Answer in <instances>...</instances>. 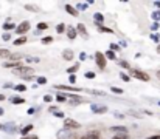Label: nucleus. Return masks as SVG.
Segmentation results:
<instances>
[{
  "mask_svg": "<svg viewBox=\"0 0 160 139\" xmlns=\"http://www.w3.org/2000/svg\"><path fill=\"white\" fill-rule=\"evenodd\" d=\"M12 28H14L16 30V23H3V30H12Z\"/></svg>",
  "mask_w": 160,
  "mask_h": 139,
  "instance_id": "obj_24",
  "label": "nucleus"
},
{
  "mask_svg": "<svg viewBox=\"0 0 160 139\" xmlns=\"http://www.w3.org/2000/svg\"><path fill=\"white\" fill-rule=\"evenodd\" d=\"M148 139H160V134H154V136H151V137H148Z\"/></svg>",
  "mask_w": 160,
  "mask_h": 139,
  "instance_id": "obj_45",
  "label": "nucleus"
},
{
  "mask_svg": "<svg viewBox=\"0 0 160 139\" xmlns=\"http://www.w3.org/2000/svg\"><path fill=\"white\" fill-rule=\"evenodd\" d=\"M98 30H100L101 33H114V31L111 30V28H106V26H103V25H101V26H98Z\"/></svg>",
  "mask_w": 160,
  "mask_h": 139,
  "instance_id": "obj_28",
  "label": "nucleus"
},
{
  "mask_svg": "<svg viewBox=\"0 0 160 139\" xmlns=\"http://www.w3.org/2000/svg\"><path fill=\"white\" fill-rule=\"evenodd\" d=\"M78 70H79V63H75L73 66H70V68L67 70V73H70V76H73V74L78 71Z\"/></svg>",
  "mask_w": 160,
  "mask_h": 139,
  "instance_id": "obj_17",
  "label": "nucleus"
},
{
  "mask_svg": "<svg viewBox=\"0 0 160 139\" xmlns=\"http://www.w3.org/2000/svg\"><path fill=\"white\" fill-rule=\"evenodd\" d=\"M81 139H100V136H98V133H87V134H84Z\"/></svg>",
  "mask_w": 160,
  "mask_h": 139,
  "instance_id": "obj_15",
  "label": "nucleus"
},
{
  "mask_svg": "<svg viewBox=\"0 0 160 139\" xmlns=\"http://www.w3.org/2000/svg\"><path fill=\"white\" fill-rule=\"evenodd\" d=\"M157 77L160 79V70H158V71H157Z\"/></svg>",
  "mask_w": 160,
  "mask_h": 139,
  "instance_id": "obj_50",
  "label": "nucleus"
},
{
  "mask_svg": "<svg viewBox=\"0 0 160 139\" xmlns=\"http://www.w3.org/2000/svg\"><path fill=\"white\" fill-rule=\"evenodd\" d=\"M67 97H69L67 94H62V93H59V94L56 96V101H58V102H65V101H67Z\"/></svg>",
  "mask_w": 160,
  "mask_h": 139,
  "instance_id": "obj_20",
  "label": "nucleus"
},
{
  "mask_svg": "<svg viewBox=\"0 0 160 139\" xmlns=\"http://www.w3.org/2000/svg\"><path fill=\"white\" fill-rule=\"evenodd\" d=\"M69 99H70V104H73V105H76V104H83V102H84L81 97L76 96V94H70V96H69Z\"/></svg>",
  "mask_w": 160,
  "mask_h": 139,
  "instance_id": "obj_11",
  "label": "nucleus"
},
{
  "mask_svg": "<svg viewBox=\"0 0 160 139\" xmlns=\"http://www.w3.org/2000/svg\"><path fill=\"white\" fill-rule=\"evenodd\" d=\"M86 6H87V5H86V3H81V5H79V6H78V8H79V9H86Z\"/></svg>",
  "mask_w": 160,
  "mask_h": 139,
  "instance_id": "obj_46",
  "label": "nucleus"
},
{
  "mask_svg": "<svg viewBox=\"0 0 160 139\" xmlns=\"http://www.w3.org/2000/svg\"><path fill=\"white\" fill-rule=\"evenodd\" d=\"M69 80H70V83H76V76L73 74V76H70L69 77Z\"/></svg>",
  "mask_w": 160,
  "mask_h": 139,
  "instance_id": "obj_42",
  "label": "nucleus"
},
{
  "mask_svg": "<svg viewBox=\"0 0 160 139\" xmlns=\"http://www.w3.org/2000/svg\"><path fill=\"white\" fill-rule=\"evenodd\" d=\"M65 11H67L69 14H70V16H73V17H78V9H75L72 5H65Z\"/></svg>",
  "mask_w": 160,
  "mask_h": 139,
  "instance_id": "obj_12",
  "label": "nucleus"
},
{
  "mask_svg": "<svg viewBox=\"0 0 160 139\" xmlns=\"http://www.w3.org/2000/svg\"><path fill=\"white\" fill-rule=\"evenodd\" d=\"M37 83L39 85H44V83H47V79L45 77H37Z\"/></svg>",
  "mask_w": 160,
  "mask_h": 139,
  "instance_id": "obj_35",
  "label": "nucleus"
},
{
  "mask_svg": "<svg viewBox=\"0 0 160 139\" xmlns=\"http://www.w3.org/2000/svg\"><path fill=\"white\" fill-rule=\"evenodd\" d=\"M31 130H33V125L30 124V125H26L25 128H22V131H20V133H22V136H23V137H26V136H28V133H30Z\"/></svg>",
  "mask_w": 160,
  "mask_h": 139,
  "instance_id": "obj_14",
  "label": "nucleus"
},
{
  "mask_svg": "<svg viewBox=\"0 0 160 139\" xmlns=\"http://www.w3.org/2000/svg\"><path fill=\"white\" fill-rule=\"evenodd\" d=\"M26 113H28V115H33V113H34V108H28V111H26Z\"/></svg>",
  "mask_w": 160,
  "mask_h": 139,
  "instance_id": "obj_47",
  "label": "nucleus"
},
{
  "mask_svg": "<svg viewBox=\"0 0 160 139\" xmlns=\"http://www.w3.org/2000/svg\"><path fill=\"white\" fill-rule=\"evenodd\" d=\"M158 30V23H152V31H157Z\"/></svg>",
  "mask_w": 160,
  "mask_h": 139,
  "instance_id": "obj_44",
  "label": "nucleus"
},
{
  "mask_svg": "<svg viewBox=\"0 0 160 139\" xmlns=\"http://www.w3.org/2000/svg\"><path fill=\"white\" fill-rule=\"evenodd\" d=\"M64 127L65 128H79L81 125H79V122H76L73 119H64Z\"/></svg>",
  "mask_w": 160,
  "mask_h": 139,
  "instance_id": "obj_6",
  "label": "nucleus"
},
{
  "mask_svg": "<svg viewBox=\"0 0 160 139\" xmlns=\"http://www.w3.org/2000/svg\"><path fill=\"white\" fill-rule=\"evenodd\" d=\"M154 5H155L157 8H160V2H154Z\"/></svg>",
  "mask_w": 160,
  "mask_h": 139,
  "instance_id": "obj_49",
  "label": "nucleus"
},
{
  "mask_svg": "<svg viewBox=\"0 0 160 139\" xmlns=\"http://www.w3.org/2000/svg\"><path fill=\"white\" fill-rule=\"evenodd\" d=\"M90 108H92L93 113H97V115H103V113H106V111H107V107H104V105H97V104H92Z\"/></svg>",
  "mask_w": 160,
  "mask_h": 139,
  "instance_id": "obj_5",
  "label": "nucleus"
},
{
  "mask_svg": "<svg viewBox=\"0 0 160 139\" xmlns=\"http://www.w3.org/2000/svg\"><path fill=\"white\" fill-rule=\"evenodd\" d=\"M56 31H58L59 34H62V33L65 31V25H64V23H59V25L56 26Z\"/></svg>",
  "mask_w": 160,
  "mask_h": 139,
  "instance_id": "obj_25",
  "label": "nucleus"
},
{
  "mask_svg": "<svg viewBox=\"0 0 160 139\" xmlns=\"http://www.w3.org/2000/svg\"><path fill=\"white\" fill-rule=\"evenodd\" d=\"M151 39H152L154 42H158V40H160V37H158V34H157V33H154V34L151 36Z\"/></svg>",
  "mask_w": 160,
  "mask_h": 139,
  "instance_id": "obj_40",
  "label": "nucleus"
},
{
  "mask_svg": "<svg viewBox=\"0 0 160 139\" xmlns=\"http://www.w3.org/2000/svg\"><path fill=\"white\" fill-rule=\"evenodd\" d=\"M84 76H86L87 79H93V77H95V73H93V71H87Z\"/></svg>",
  "mask_w": 160,
  "mask_h": 139,
  "instance_id": "obj_36",
  "label": "nucleus"
},
{
  "mask_svg": "<svg viewBox=\"0 0 160 139\" xmlns=\"http://www.w3.org/2000/svg\"><path fill=\"white\" fill-rule=\"evenodd\" d=\"M87 93H90V94H95V96H106V93L104 91H98V90H87Z\"/></svg>",
  "mask_w": 160,
  "mask_h": 139,
  "instance_id": "obj_21",
  "label": "nucleus"
},
{
  "mask_svg": "<svg viewBox=\"0 0 160 139\" xmlns=\"http://www.w3.org/2000/svg\"><path fill=\"white\" fill-rule=\"evenodd\" d=\"M26 40H28V37H26V36H22V37H19V39L14 40V45H16V47H17V45H23Z\"/></svg>",
  "mask_w": 160,
  "mask_h": 139,
  "instance_id": "obj_16",
  "label": "nucleus"
},
{
  "mask_svg": "<svg viewBox=\"0 0 160 139\" xmlns=\"http://www.w3.org/2000/svg\"><path fill=\"white\" fill-rule=\"evenodd\" d=\"M62 57H64L65 60H73V51H72V50H65V51L62 53Z\"/></svg>",
  "mask_w": 160,
  "mask_h": 139,
  "instance_id": "obj_13",
  "label": "nucleus"
},
{
  "mask_svg": "<svg viewBox=\"0 0 160 139\" xmlns=\"http://www.w3.org/2000/svg\"><path fill=\"white\" fill-rule=\"evenodd\" d=\"M30 31V22H22V23H19L17 25V28H16V33L19 34V36H22V34H25V33H28Z\"/></svg>",
  "mask_w": 160,
  "mask_h": 139,
  "instance_id": "obj_3",
  "label": "nucleus"
},
{
  "mask_svg": "<svg viewBox=\"0 0 160 139\" xmlns=\"http://www.w3.org/2000/svg\"><path fill=\"white\" fill-rule=\"evenodd\" d=\"M76 31L79 33V36H81L83 39H89V33H87L86 26H84L83 23H78V26H76Z\"/></svg>",
  "mask_w": 160,
  "mask_h": 139,
  "instance_id": "obj_7",
  "label": "nucleus"
},
{
  "mask_svg": "<svg viewBox=\"0 0 160 139\" xmlns=\"http://www.w3.org/2000/svg\"><path fill=\"white\" fill-rule=\"evenodd\" d=\"M112 139H129V134L126 133V134H115Z\"/></svg>",
  "mask_w": 160,
  "mask_h": 139,
  "instance_id": "obj_29",
  "label": "nucleus"
},
{
  "mask_svg": "<svg viewBox=\"0 0 160 139\" xmlns=\"http://www.w3.org/2000/svg\"><path fill=\"white\" fill-rule=\"evenodd\" d=\"M157 53H158V54H160V45H158V48H157Z\"/></svg>",
  "mask_w": 160,
  "mask_h": 139,
  "instance_id": "obj_52",
  "label": "nucleus"
},
{
  "mask_svg": "<svg viewBox=\"0 0 160 139\" xmlns=\"http://www.w3.org/2000/svg\"><path fill=\"white\" fill-rule=\"evenodd\" d=\"M6 99V96L5 94H0V101H5Z\"/></svg>",
  "mask_w": 160,
  "mask_h": 139,
  "instance_id": "obj_48",
  "label": "nucleus"
},
{
  "mask_svg": "<svg viewBox=\"0 0 160 139\" xmlns=\"http://www.w3.org/2000/svg\"><path fill=\"white\" fill-rule=\"evenodd\" d=\"M47 28H48V25H47V23H39V25H37V30H39V31L47 30Z\"/></svg>",
  "mask_w": 160,
  "mask_h": 139,
  "instance_id": "obj_30",
  "label": "nucleus"
},
{
  "mask_svg": "<svg viewBox=\"0 0 160 139\" xmlns=\"http://www.w3.org/2000/svg\"><path fill=\"white\" fill-rule=\"evenodd\" d=\"M11 102H12V104H23V102H25V99H23V97L16 96V97H12V99H11Z\"/></svg>",
  "mask_w": 160,
  "mask_h": 139,
  "instance_id": "obj_22",
  "label": "nucleus"
},
{
  "mask_svg": "<svg viewBox=\"0 0 160 139\" xmlns=\"http://www.w3.org/2000/svg\"><path fill=\"white\" fill-rule=\"evenodd\" d=\"M2 115H3V110H2V108H0V116H2Z\"/></svg>",
  "mask_w": 160,
  "mask_h": 139,
  "instance_id": "obj_51",
  "label": "nucleus"
},
{
  "mask_svg": "<svg viewBox=\"0 0 160 139\" xmlns=\"http://www.w3.org/2000/svg\"><path fill=\"white\" fill-rule=\"evenodd\" d=\"M37 62H41L39 57H26V63H37Z\"/></svg>",
  "mask_w": 160,
  "mask_h": 139,
  "instance_id": "obj_23",
  "label": "nucleus"
},
{
  "mask_svg": "<svg viewBox=\"0 0 160 139\" xmlns=\"http://www.w3.org/2000/svg\"><path fill=\"white\" fill-rule=\"evenodd\" d=\"M95 60H97V65L101 68V70H104L106 68V63H107V62H106V56L103 54V53H95Z\"/></svg>",
  "mask_w": 160,
  "mask_h": 139,
  "instance_id": "obj_4",
  "label": "nucleus"
},
{
  "mask_svg": "<svg viewBox=\"0 0 160 139\" xmlns=\"http://www.w3.org/2000/svg\"><path fill=\"white\" fill-rule=\"evenodd\" d=\"M55 116H58V118H64V113H62V111H59V110H56V111H55Z\"/></svg>",
  "mask_w": 160,
  "mask_h": 139,
  "instance_id": "obj_41",
  "label": "nucleus"
},
{
  "mask_svg": "<svg viewBox=\"0 0 160 139\" xmlns=\"http://www.w3.org/2000/svg\"><path fill=\"white\" fill-rule=\"evenodd\" d=\"M55 88L58 90H65V91H81L79 87H65V85H55Z\"/></svg>",
  "mask_w": 160,
  "mask_h": 139,
  "instance_id": "obj_10",
  "label": "nucleus"
},
{
  "mask_svg": "<svg viewBox=\"0 0 160 139\" xmlns=\"http://www.w3.org/2000/svg\"><path fill=\"white\" fill-rule=\"evenodd\" d=\"M104 56H106V59H111V60H118V59H117V56H115V53H114V51H111V50H109L107 53H106Z\"/></svg>",
  "mask_w": 160,
  "mask_h": 139,
  "instance_id": "obj_18",
  "label": "nucleus"
},
{
  "mask_svg": "<svg viewBox=\"0 0 160 139\" xmlns=\"http://www.w3.org/2000/svg\"><path fill=\"white\" fill-rule=\"evenodd\" d=\"M22 139H28V137H22Z\"/></svg>",
  "mask_w": 160,
  "mask_h": 139,
  "instance_id": "obj_53",
  "label": "nucleus"
},
{
  "mask_svg": "<svg viewBox=\"0 0 160 139\" xmlns=\"http://www.w3.org/2000/svg\"><path fill=\"white\" fill-rule=\"evenodd\" d=\"M131 74H132V77H135L138 80H143V82L149 80V76L146 74L145 71H140V70H131Z\"/></svg>",
  "mask_w": 160,
  "mask_h": 139,
  "instance_id": "obj_2",
  "label": "nucleus"
},
{
  "mask_svg": "<svg viewBox=\"0 0 160 139\" xmlns=\"http://www.w3.org/2000/svg\"><path fill=\"white\" fill-rule=\"evenodd\" d=\"M25 9H30V11H33V12H37V11H39V8L34 6V5H25Z\"/></svg>",
  "mask_w": 160,
  "mask_h": 139,
  "instance_id": "obj_27",
  "label": "nucleus"
},
{
  "mask_svg": "<svg viewBox=\"0 0 160 139\" xmlns=\"http://www.w3.org/2000/svg\"><path fill=\"white\" fill-rule=\"evenodd\" d=\"M152 19H154V20L160 19V11H155V12H152Z\"/></svg>",
  "mask_w": 160,
  "mask_h": 139,
  "instance_id": "obj_38",
  "label": "nucleus"
},
{
  "mask_svg": "<svg viewBox=\"0 0 160 139\" xmlns=\"http://www.w3.org/2000/svg\"><path fill=\"white\" fill-rule=\"evenodd\" d=\"M120 77H121L124 82H129V80H131V77H129L128 74H124V73H121V74H120Z\"/></svg>",
  "mask_w": 160,
  "mask_h": 139,
  "instance_id": "obj_37",
  "label": "nucleus"
},
{
  "mask_svg": "<svg viewBox=\"0 0 160 139\" xmlns=\"http://www.w3.org/2000/svg\"><path fill=\"white\" fill-rule=\"evenodd\" d=\"M111 90H112V93H117V94H121L123 93L121 88H117V87H111Z\"/></svg>",
  "mask_w": 160,
  "mask_h": 139,
  "instance_id": "obj_32",
  "label": "nucleus"
},
{
  "mask_svg": "<svg viewBox=\"0 0 160 139\" xmlns=\"http://www.w3.org/2000/svg\"><path fill=\"white\" fill-rule=\"evenodd\" d=\"M9 51L6 48H0V59H3V57H9Z\"/></svg>",
  "mask_w": 160,
  "mask_h": 139,
  "instance_id": "obj_19",
  "label": "nucleus"
},
{
  "mask_svg": "<svg viewBox=\"0 0 160 139\" xmlns=\"http://www.w3.org/2000/svg\"><path fill=\"white\" fill-rule=\"evenodd\" d=\"M76 36H78L76 28H73V26H67V37H69L70 40H73V39H76Z\"/></svg>",
  "mask_w": 160,
  "mask_h": 139,
  "instance_id": "obj_8",
  "label": "nucleus"
},
{
  "mask_svg": "<svg viewBox=\"0 0 160 139\" xmlns=\"http://www.w3.org/2000/svg\"><path fill=\"white\" fill-rule=\"evenodd\" d=\"M50 42H53V37H44V39H42V44H44V45L50 44Z\"/></svg>",
  "mask_w": 160,
  "mask_h": 139,
  "instance_id": "obj_33",
  "label": "nucleus"
},
{
  "mask_svg": "<svg viewBox=\"0 0 160 139\" xmlns=\"http://www.w3.org/2000/svg\"><path fill=\"white\" fill-rule=\"evenodd\" d=\"M44 101H45V102H51V101H53V97H51L50 94H45V96H44Z\"/></svg>",
  "mask_w": 160,
  "mask_h": 139,
  "instance_id": "obj_39",
  "label": "nucleus"
},
{
  "mask_svg": "<svg viewBox=\"0 0 160 139\" xmlns=\"http://www.w3.org/2000/svg\"><path fill=\"white\" fill-rule=\"evenodd\" d=\"M117 62H118L120 65H121L123 68H128V70L131 68V65H129V62H126V60H121V59H120V60H117Z\"/></svg>",
  "mask_w": 160,
  "mask_h": 139,
  "instance_id": "obj_26",
  "label": "nucleus"
},
{
  "mask_svg": "<svg viewBox=\"0 0 160 139\" xmlns=\"http://www.w3.org/2000/svg\"><path fill=\"white\" fill-rule=\"evenodd\" d=\"M14 88H16V91H25L26 90V85H16Z\"/></svg>",
  "mask_w": 160,
  "mask_h": 139,
  "instance_id": "obj_34",
  "label": "nucleus"
},
{
  "mask_svg": "<svg viewBox=\"0 0 160 139\" xmlns=\"http://www.w3.org/2000/svg\"><path fill=\"white\" fill-rule=\"evenodd\" d=\"M109 48H111V51H114V53L120 50V47H118L117 44H111V45H109Z\"/></svg>",
  "mask_w": 160,
  "mask_h": 139,
  "instance_id": "obj_31",
  "label": "nucleus"
},
{
  "mask_svg": "<svg viewBox=\"0 0 160 139\" xmlns=\"http://www.w3.org/2000/svg\"><path fill=\"white\" fill-rule=\"evenodd\" d=\"M9 39H11V34H8V33L3 34V40H9Z\"/></svg>",
  "mask_w": 160,
  "mask_h": 139,
  "instance_id": "obj_43",
  "label": "nucleus"
},
{
  "mask_svg": "<svg viewBox=\"0 0 160 139\" xmlns=\"http://www.w3.org/2000/svg\"><path fill=\"white\" fill-rule=\"evenodd\" d=\"M158 105H160V102H158Z\"/></svg>",
  "mask_w": 160,
  "mask_h": 139,
  "instance_id": "obj_54",
  "label": "nucleus"
},
{
  "mask_svg": "<svg viewBox=\"0 0 160 139\" xmlns=\"http://www.w3.org/2000/svg\"><path fill=\"white\" fill-rule=\"evenodd\" d=\"M12 73L22 77V76H31V74H33L34 71H33V68H30V66H23V65H20L19 68L12 70Z\"/></svg>",
  "mask_w": 160,
  "mask_h": 139,
  "instance_id": "obj_1",
  "label": "nucleus"
},
{
  "mask_svg": "<svg viewBox=\"0 0 160 139\" xmlns=\"http://www.w3.org/2000/svg\"><path fill=\"white\" fill-rule=\"evenodd\" d=\"M93 20H95V23H97V26H101L103 23H104V16L101 12H97L95 16H93Z\"/></svg>",
  "mask_w": 160,
  "mask_h": 139,
  "instance_id": "obj_9",
  "label": "nucleus"
}]
</instances>
